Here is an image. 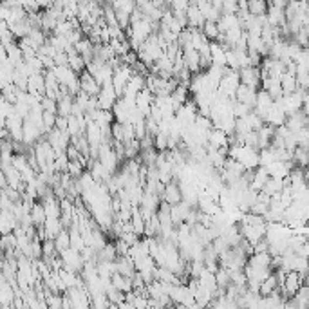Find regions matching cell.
<instances>
[{"mask_svg":"<svg viewBox=\"0 0 309 309\" xmlns=\"http://www.w3.org/2000/svg\"><path fill=\"white\" fill-rule=\"evenodd\" d=\"M112 286L118 289V291H121V293H131V291H134V287H132V279H127V277H123V275H119V273H116V275H112Z\"/></svg>","mask_w":309,"mask_h":309,"instance_id":"obj_14","label":"cell"},{"mask_svg":"<svg viewBox=\"0 0 309 309\" xmlns=\"http://www.w3.org/2000/svg\"><path fill=\"white\" fill-rule=\"evenodd\" d=\"M31 217H33V222H35L36 228L40 226H45L47 222V214H45V208H44V202L42 201H36L31 208Z\"/></svg>","mask_w":309,"mask_h":309,"instance_id":"obj_10","label":"cell"},{"mask_svg":"<svg viewBox=\"0 0 309 309\" xmlns=\"http://www.w3.org/2000/svg\"><path fill=\"white\" fill-rule=\"evenodd\" d=\"M69 67H71L72 71L76 72L78 76L80 74H84L85 71H87V64H85V60L80 56V54H76V56H71L69 58Z\"/></svg>","mask_w":309,"mask_h":309,"instance_id":"obj_22","label":"cell"},{"mask_svg":"<svg viewBox=\"0 0 309 309\" xmlns=\"http://www.w3.org/2000/svg\"><path fill=\"white\" fill-rule=\"evenodd\" d=\"M168 309H176V306H172V308H168Z\"/></svg>","mask_w":309,"mask_h":309,"instance_id":"obj_31","label":"cell"},{"mask_svg":"<svg viewBox=\"0 0 309 309\" xmlns=\"http://www.w3.org/2000/svg\"><path fill=\"white\" fill-rule=\"evenodd\" d=\"M241 74V84L246 85V87H251V89H259V85H262V74L259 67H248V69H243L239 71Z\"/></svg>","mask_w":309,"mask_h":309,"instance_id":"obj_3","label":"cell"},{"mask_svg":"<svg viewBox=\"0 0 309 309\" xmlns=\"http://www.w3.org/2000/svg\"><path fill=\"white\" fill-rule=\"evenodd\" d=\"M215 279H217V286H219V289H228L230 286H232V275L230 271L226 269V267H221L219 271L215 273Z\"/></svg>","mask_w":309,"mask_h":309,"instance_id":"obj_19","label":"cell"},{"mask_svg":"<svg viewBox=\"0 0 309 309\" xmlns=\"http://www.w3.org/2000/svg\"><path fill=\"white\" fill-rule=\"evenodd\" d=\"M248 9H250L251 17H266L269 6H267V4H264V2H259V0H255V2H248Z\"/></svg>","mask_w":309,"mask_h":309,"instance_id":"obj_21","label":"cell"},{"mask_svg":"<svg viewBox=\"0 0 309 309\" xmlns=\"http://www.w3.org/2000/svg\"><path fill=\"white\" fill-rule=\"evenodd\" d=\"M110 4H112L114 11H123V13H129V15H132L137 7V4L132 2V0H116V2H110Z\"/></svg>","mask_w":309,"mask_h":309,"instance_id":"obj_20","label":"cell"},{"mask_svg":"<svg viewBox=\"0 0 309 309\" xmlns=\"http://www.w3.org/2000/svg\"><path fill=\"white\" fill-rule=\"evenodd\" d=\"M42 109H44V112L58 114V101L51 100V98H44V100H42Z\"/></svg>","mask_w":309,"mask_h":309,"instance_id":"obj_27","label":"cell"},{"mask_svg":"<svg viewBox=\"0 0 309 309\" xmlns=\"http://www.w3.org/2000/svg\"><path fill=\"white\" fill-rule=\"evenodd\" d=\"M45 230H47V235L51 241L58 237L60 233L64 232V224H62V219H47L45 222Z\"/></svg>","mask_w":309,"mask_h":309,"instance_id":"obj_17","label":"cell"},{"mask_svg":"<svg viewBox=\"0 0 309 309\" xmlns=\"http://www.w3.org/2000/svg\"><path fill=\"white\" fill-rule=\"evenodd\" d=\"M251 112V107L248 105H244V103H239L235 101V105H233V118L235 119H244L246 116H250Z\"/></svg>","mask_w":309,"mask_h":309,"instance_id":"obj_25","label":"cell"},{"mask_svg":"<svg viewBox=\"0 0 309 309\" xmlns=\"http://www.w3.org/2000/svg\"><path fill=\"white\" fill-rule=\"evenodd\" d=\"M80 85H82V90L87 92L92 98H98L101 92V85L96 82V78L90 74V72L85 71L84 74H80Z\"/></svg>","mask_w":309,"mask_h":309,"instance_id":"obj_7","label":"cell"},{"mask_svg":"<svg viewBox=\"0 0 309 309\" xmlns=\"http://www.w3.org/2000/svg\"><path fill=\"white\" fill-rule=\"evenodd\" d=\"M118 94H116V89L114 85H105L101 87V92L98 96V103H100V110H112L114 105L118 103Z\"/></svg>","mask_w":309,"mask_h":309,"instance_id":"obj_2","label":"cell"},{"mask_svg":"<svg viewBox=\"0 0 309 309\" xmlns=\"http://www.w3.org/2000/svg\"><path fill=\"white\" fill-rule=\"evenodd\" d=\"M54 244H56L58 253H64L66 250H69V248H71V232H69V230H64L58 237L54 239Z\"/></svg>","mask_w":309,"mask_h":309,"instance_id":"obj_18","label":"cell"},{"mask_svg":"<svg viewBox=\"0 0 309 309\" xmlns=\"http://www.w3.org/2000/svg\"><path fill=\"white\" fill-rule=\"evenodd\" d=\"M112 137H114V141L123 143V125L118 123V121H114L112 123Z\"/></svg>","mask_w":309,"mask_h":309,"instance_id":"obj_29","label":"cell"},{"mask_svg":"<svg viewBox=\"0 0 309 309\" xmlns=\"http://www.w3.org/2000/svg\"><path fill=\"white\" fill-rule=\"evenodd\" d=\"M275 291H279V280H277V275L273 273L261 284V297H271Z\"/></svg>","mask_w":309,"mask_h":309,"instance_id":"obj_12","label":"cell"},{"mask_svg":"<svg viewBox=\"0 0 309 309\" xmlns=\"http://www.w3.org/2000/svg\"><path fill=\"white\" fill-rule=\"evenodd\" d=\"M210 47H212V60H214L215 67H228V60H226V53L222 51L217 42H210Z\"/></svg>","mask_w":309,"mask_h":309,"instance_id":"obj_13","label":"cell"},{"mask_svg":"<svg viewBox=\"0 0 309 309\" xmlns=\"http://www.w3.org/2000/svg\"><path fill=\"white\" fill-rule=\"evenodd\" d=\"M186 18H188V27H192V29L202 31V27L206 24V18L202 17V13L199 11L196 2H190V7L186 11Z\"/></svg>","mask_w":309,"mask_h":309,"instance_id":"obj_8","label":"cell"},{"mask_svg":"<svg viewBox=\"0 0 309 309\" xmlns=\"http://www.w3.org/2000/svg\"><path fill=\"white\" fill-rule=\"evenodd\" d=\"M132 226H134V232H136L137 237H141V235H145V230H147V222H145V219H143L141 212H139V208H134V214H132Z\"/></svg>","mask_w":309,"mask_h":309,"instance_id":"obj_16","label":"cell"},{"mask_svg":"<svg viewBox=\"0 0 309 309\" xmlns=\"http://www.w3.org/2000/svg\"><path fill=\"white\" fill-rule=\"evenodd\" d=\"M202 33L206 35L210 42H217V38H219L221 31H219V25L215 24V22H206L204 27H202Z\"/></svg>","mask_w":309,"mask_h":309,"instance_id":"obj_24","label":"cell"},{"mask_svg":"<svg viewBox=\"0 0 309 309\" xmlns=\"http://www.w3.org/2000/svg\"><path fill=\"white\" fill-rule=\"evenodd\" d=\"M60 257H62V261H64V269L72 271V273H78V275L84 271L85 261L80 251L69 248V250H66L64 253H60Z\"/></svg>","mask_w":309,"mask_h":309,"instance_id":"obj_1","label":"cell"},{"mask_svg":"<svg viewBox=\"0 0 309 309\" xmlns=\"http://www.w3.org/2000/svg\"><path fill=\"white\" fill-rule=\"evenodd\" d=\"M72 109H74V98L72 96H66L58 101V116H62V118H71Z\"/></svg>","mask_w":309,"mask_h":309,"instance_id":"obj_15","label":"cell"},{"mask_svg":"<svg viewBox=\"0 0 309 309\" xmlns=\"http://www.w3.org/2000/svg\"><path fill=\"white\" fill-rule=\"evenodd\" d=\"M116 264H118V273L127 277V279H134V275L137 273L136 264H134L131 257H118Z\"/></svg>","mask_w":309,"mask_h":309,"instance_id":"obj_9","label":"cell"},{"mask_svg":"<svg viewBox=\"0 0 309 309\" xmlns=\"http://www.w3.org/2000/svg\"><path fill=\"white\" fill-rule=\"evenodd\" d=\"M154 143H155V150L157 152H167L168 150V134H163V132H159L157 136L154 137Z\"/></svg>","mask_w":309,"mask_h":309,"instance_id":"obj_26","label":"cell"},{"mask_svg":"<svg viewBox=\"0 0 309 309\" xmlns=\"http://www.w3.org/2000/svg\"><path fill=\"white\" fill-rule=\"evenodd\" d=\"M11 165L17 168L18 172L22 174V172H25V170L29 168V157H27V154H15V155H13Z\"/></svg>","mask_w":309,"mask_h":309,"instance_id":"obj_23","label":"cell"},{"mask_svg":"<svg viewBox=\"0 0 309 309\" xmlns=\"http://www.w3.org/2000/svg\"><path fill=\"white\" fill-rule=\"evenodd\" d=\"M161 201L170 204V206H177L181 202L184 201L183 199V192L179 188V183L177 181H172L170 184H167V188H165V194L161 197Z\"/></svg>","mask_w":309,"mask_h":309,"instance_id":"obj_4","label":"cell"},{"mask_svg":"<svg viewBox=\"0 0 309 309\" xmlns=\"http://www.w3.org/2000/svg\"><path fill=\"white\" fill-rule=\"evenodd\" d=\"M183 56H184L186 69H188L192 74H199V72H202L201 71V54H199V51H196L194 47H184Z\"/></svg>","mask_w":309,"mask_h":309,"instance_id":"obj_5","label":"cell"},{"mask_svg":"<svg viewBox=\"0 0 309 309\" xmlns=\"http://www.w3.org/2000/svg\"><path fill=\"white\" fill-rule=\"evenodd\" d=\"M147 309H159V308H157V306H152V304H150V306H149Z\"/></svg>","mask_w":309,"mask_h":309,"instance_id":"obj_30","label":"cell"},{"mask_svg":"<svg viewBox=\"0 0 309 309\" xmlns=\"http://www.w3.org/2000/svg\"><path fill=\"white\" fill-rule=\"evenodd\" d=\"M257 96H259V90L251 89V87H246V85L241 84V87H239L237 92H235V101L244 103V105H248V107H251V109H255Z\"/></svg>","mask_w":309,"mask_h":309,"instance_id":"obj_6","label":"cell"},{"mask_svg":"<svg viewBox=\"0 0 309 309\" xmlns=\"http://www.w3.org/2000/svg\"><path fill=\"white\" fill-rule=\"evenodd\" d=\"M237 13H239V2L226 0L224 4H222V15H237Z\"/></svg>","mask_w":309,"mask_h":309,"instance_id":"obj_28","label":"cell"},{"mask_svg":"<svg viewBox=\"0 0 309 309\" xmlns=\"http://www.w3.org/2000/svg\"><path fill=\"white\" fill-rule=\"evenodd\" d=\"M4 49H6L9 62H11L15 67H18L20 64H24V53H22V49H20L18 42L11 44V45H7V47H4Z\"/></svg>","mask_w":309,"mask_h":309,"instance_id":"obj_11","label":"cell"}]
</instances>
